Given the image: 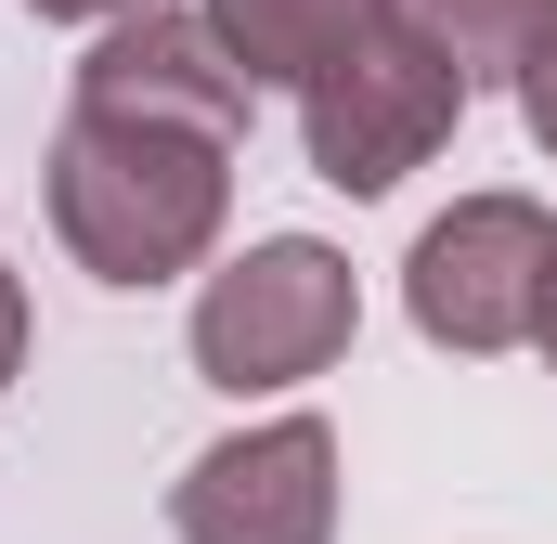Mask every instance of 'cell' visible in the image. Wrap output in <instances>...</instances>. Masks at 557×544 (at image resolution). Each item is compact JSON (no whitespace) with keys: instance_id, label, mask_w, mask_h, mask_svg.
Instances as JSON below:
<instances>
[{"instance_id":"obj_1","label":"cell","mask_w":557,"mask_h":544,"mask_svg":"<svg viewBox=\"0 0 557 544\" xmlns=\"http://www.w3.org/2000/svg\"><path fill=\"white\" fill-rule=\"evenodd\" d=\"M39 195H52V234L91 285H182V272H208L221 221H234V143L65 104Z\"/></svg>"},{"instance_id":"obj_2","label":"cell","mask_w":557,"mask_h":544,"mask_svg":"<svg viewBox=\"0 0 557 544\" xmlns=\"http://www.w3.org/2000/svg\"><path fill=\"white\" fill-rule=\"evenodd\" d=\"M350 337H363V285H350V260L324 234H260L247 260H221L195 285V324H182V350H195V376L221 403L311 390Z\"/></svg>"},{"instance_id":"obj_8","label":"cell","mask_w":557,"mask_h":544,"mask_svg":"<svg viewBox=\"0 0 557 544\" xmlns=\"http://www.w3.org/2000/svg\"><path fill=\"white\" fill-rule=\"evenodd\" d=\"M389 26L441 52L467 91H532V65L557 52V0H389Z\"/></svg>"},{"instance_id":"obj_5","label":"cell","mask_w":557,"mask_h":544,"mask_svg":"<svg viewBox=\"0 0 557 544\" xmlns=\"http://www.w3.org/2000/svg\"><path fill=\"white\" fill-rule=\"evenodd\" d=\"M169 532L182 544H337V428L260 415V428L208 441L169 480Z\"/></svg>"},{"instance_id":"obj_6","label":"cell","mask_w":557,"mask_h":544,"mask_svg":"<svg viewBox=\"0 0 557 544\" xmlns=\"http://www.w3.org/2000/svg\"><path fill=\"white\" fill-rule=\"evenodd\" d=\"M65 104H91V118H143V131H195V143H247L260 78L221 52L208 0H195V13H182V0H143L131 26H104V39L78 52V91H65Z\"/></svg>"},{"instance_id":"obj_11","label":"cell","mask_w":557,"mask_h":544,"mask_svg":"<svg viewBox=\"0 0 557 544\" xmlns=\"http://www.w3.org/2000/svg\"><path fill=\"white\" fill-rule=\"evenodd\" d=\"M26 376V285H13V260H0V390Z\"/></svg>"},{"instance_id":"obj_3","label":"cell","mask_w":557,"mask_h":544,"mask_svg":"<svg viewBox=\"0 0 557 544\" xmlns=\"http://www.w3.org/2000/svg\"><path fill=\"white\" fill-rule=\"evenodd\" d=\"M545 298H557V208L545 195H454L403 260V311H416L428 350L454 363H506V350H545Z\"/></svg>"},{"instance_id":"obj_7","label":"cell","mask_w":557,"mask_h":544,"mask_svg":"<svg viewBox=\"0 0 557 544\" xmlns=\"http://www.w3.org/2000/svg\"><path fill=\"white\" fill-rule=\"evenodd\" d=\"M208 26H221V52L260 91H311L389 26V0H208Z\"/></svg>"},{"instance_id":"obj_9","label":"cell","mask_w":557,"mask_h":544,"mask_svg":"<svg viewBox=\"0 0 557 544\" xmlns=\"http://www.w3.org/2000/svg\"><path fill=\"white\" fill-rule=\"evenodd\" d=\"M519 131H532V156L557 169V52L532 65V91H519Z\"/></svg>"},{"instance_id":"obj_4","label":"cell","mask_w":557,"mask_h":544,"mask_svg":"<svg viewBox=\"0 0 557 544\" xmlns=\"http://www.w3.org/2000/svg\"><path fill=\"white\" fill-rule=\"evenodd\" d=\"M467 118V78L416 52L403 26H376L337 78H311L298 91V143H311V182H337V195H389L403 169H428L441 143Z\"/></svg>"},{"instance_id":"obj_12","label":"cell","mask_w":557,"mask_h":544,"mask_svg":"<svg viewBox=\"0 0 557 544\" xmlns=\"http://www.w3.org/2000/svg\"><path fill=\"white\" fill-rule=\"evenodd\" d=\"M545 376H557V298H545Z\"/></svg>"},{"instance_id":"obj_10","label":"cell","mask_w":557,"mask_h":544,"mask_svg":"<svg viewBox=\"0 0 557 544\" xmlns=\"http://www.w3.org/2000/svg\"><path fill=\"white\" fill-rule=\"evenodd\" d=\"M26 13H39V26H91V39H104V26H131L143 0H26Z\"/></svg>"}]
</instances>
